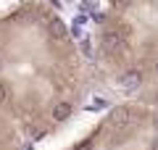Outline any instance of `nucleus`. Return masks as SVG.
<instances>
[{
	"label": "nucleus",
	"instance_id": "f257e3e1",
	"mask_svg": "<svg viewBox=\"0 0 158 150\" xmlns=\"http://www.w3.org/2000/svg\"><path fill=\"white\" fill-rule=\"evenodd\" d=\"M103 50H106L111 58L127 56V37H121L118 29H111V32L103 34Z\"/></svg>",
	"mask_w": 158,
	"mask_h": 150
},
{
	"label": "nucleus",
	"instance_id": "f03ea898",
	"mask_svg": "<svg viewBox=\"0 0 158 150\" xmlns=\"http://www.w3.org/2000/svg\"><path fill=\"white\" fill-rule=\"evenodd\" d=\"M129 121H132V108H127V106L113 108L111 116H108V127H111V129H124Z\"/></svg>",
	"mask_w": 158,
	"mask_h": 150
},
{
	"label": "nucleus",
	"instance_id": "7ed1b4c3",
	"mask_svg": "<svg viewBox=\"0 0 158 150\" xmlns=\"http://www.w3.org/2000/svg\"><path fill=\"white\" fill-rule=\"evenodd\" d=\"M48 29H50V34L58 40V42H66L69 40V32H66V24L61 21V19H50V24H48Z\"/></svg>",
	"mask_w": 158,
	"mask_h": 150
},
{
	"label": "nucleus",
	"instance_id": "20e7f679",
	"mask_svg": "<svg viewBox=\"0 0 158 150\" xmlns=\"http://www.w3.org/2000/svg\"><path fill=\"white\" fill-rule=\"evenodd\" d=\"M71 116V103L69 100H58L53 106V121H66Z\"/></svg>",
	"mask_w": 158,
	"mask_h": 150
},
{
	"label": "nucleus",
	"instance_id": "39448f33",
	"mask_svg": "<svg viewBox=\"0 0 158 150\" xmlns=\"http://www.w3.org/2000/svg\"><path fill=\"white\" fill-rule=\"evenodd\" d=\"M140 84H142V71H127L124 77H121V87L129 90V92H132V90H137Z\"/></svg>",
	"mask_w": 158,
	"mask_h": 150
},
{
	"label": "nucleus",
	"instance_id": "423d86ee",
	"mask_svg": "<svg viewBox=\"0 0 158 150\" xmlns=\"http://www.w3.org/2000/svg\"><path fill=\"white\" fill-rule=\"evenodd\" d=\"M113 3V8H116V11H127V8L132 6V0H111Z\"/></svg>",
	"mask_w": 158,
	"mask_h": 150
},
{
	"label": "nucleus",
	"instance_id": "0eeeda50",
	"mask_svg": "<svg viewBox=\"0 0 158 150\" xmlns=\"http://www.w3.org/2000/svg\"><path fill=\"white\" fill-rule=\"evenodd\" d=\"M6 98H8V92H6V87H3V84H0V106H3V103H6Z\"/></svg>",
	"mask_w": 158,
	"mask_h": 150
},
{
	"label": "nucleus",
	"instance_id": "6e6552de",
	"mask_svg": "<svg viewBox=\"0 0 158 150\" xmlns=\"http://www.w3.org/2000/svg\"><path fill=\"white\" fill-rule=\"evenodd\" d=\"M153 127H156V129H158V111H156V113H153Z\"/></svg>",
	"mask_w": 158,
	"mask_h": 150
},
{
	"label": "nucleus",
	"instance_id": "1a4fd4ad",
	"mask_svg": "<svg viewBox=\"0 0 158 150\" xmlns=\"http://www.w3.org/2000/svg\"><path fill=\"white\" fill-rule=\"evenodd\" d=\"M150 150H158V137L153 140V145H150Z\"/></svg>",
	"mask_w": 158,
	"mask_h": 150
},
{
	"label": "nucleus",
	"instance_id": "9d476101",
	"mask_svg": "<svg viewBox=\"0 0 158 150\" xmlns=\"http://www.w3.org/2000/svg\"><path fill=\"white\" fill-rule=\"evenodd\" d=\"M153 71H156V77H158V61H156V66H153Z\"/></svg>",
	"mask_w": 158,
	"mask_h": 150
},
{
	"label": "nucleus",
	"instance_id": "9b49d317",
	"mask_svg": "<svg viewBox=\"0 0 158 150\" xmlns=\"http://www.w3.org/2000/svg\"><path fill=\"white\" fill-rule=\"evenodd\" d=\"M153 100H156V106H158V92H156V98H153Z\"/></svg>",
	"mask_w": 158,
	"mask_h": 150
},
{
	"label": "nucleus",
	"instance_id": "f8f14e48",
	"mask_svg": "<svg viewBox=\"0 0 158 150\" xmlns=\"http://www.w3.org/2000/svg\"><path fill=\"white\" fill-rule=\"evenodd\" d=\"M0 71H3V61H0Z\"/></svg>",
	"mask_w": 158,
	"mask_h": 150
}]
</instances>
